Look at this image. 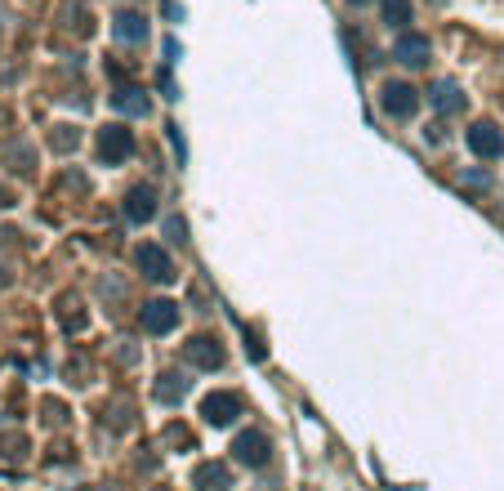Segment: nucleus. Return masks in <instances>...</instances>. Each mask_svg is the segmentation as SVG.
<instances>
[{
	"label": "nucleus",
	"instance_id": "9d476101",
	"mask_svg": "<svg viewBox=\"0 0 504 491\" xmlns=\"http://www.w3.org/2000/svg\"><path fill=\"white\" fill-rule=\"evenodd\" d=\"M232 451H237V460H242V465H254V469H259V465H268V437H263V434H242Z\"/></svg>",
	"mask_w": 504,
	"mask_h": 491
},
{
	"label": "nucleus",
	"instance_id": "0eeeda50",
	"mask_svg": "<svg viewBox=\"0 0 504 491\" xmlns=\"http://www.w3.org/2000/svg\"><path fill=\"white\" fill-rule=\"evenodd\" d=\"M393 58H398V63H406V67H420V63H429V36L402 32V36L393 41Z\"/></svg>",
	"mask_w": 504,
	"mask_h": 491
},
{
	"label": "nucleus",
	"instance_id": "f03ea898",
	"mask_svg": "<svg viewBox=\"0 0 504 491\" xmlns=\"http://www.w3.org/2000/svg\"><path fill=\"white\" fill-rule=\"evenodd\" d=\"M380 108L389 112L393 121H410L415 108H420V94H415L406 81H389V85L380 90Z\"/></svg>",
	"mask_w": 504,
	"mask_h": 491
},
{
	"label": "nucleus",
	"instance_id": "39448f33",
	"mask_svg": "<svg viewBox=\"0 0 504 491\" xmlns=\"http://www.w3.org/2000/svg\"><path fill=\"white\" fill-rule=\"evenodd\" d=\"M174 327H179V304H170V300L143 304V330L148 335H170Z\"/></svg>",
	"mask_w": 504,
	"mask_h": 491
},
{
	"label": "nucleus",
	"instance_id": "7ed1b4c3",
	"mask_svg": "<svg viewBox=\"0 0 504 491\" xmlns=\"http://www.w3.org/2000/svg\"><path fill=\"white\" fill-rule=\"evenodd\" d=\"M464 139H469V152H473L478 162H496L504 152V134H500V125H491V121H478Z\"/></svg>",
	"mask_w": 504,
	"mask_h": 491
},
{
	"label": "nucleus",
	"instance_id": "4468645a",
	"mask_svg": "<svg viewBox=\"0 0 504 491\" xmlns=\"http://www.w3.org/2000/svg\"><path fill=\"white\" fill-rule=\"evenodd\" d=\"M384 23H389L393 32H406V23H410V0H384Z\"/></svg>",
	"mask_w": 504,
	"mask_h": 491
},
{
	"label": "nucleus",
	"instance_id": "9b49d317",
	"mask_svg": "<svg viewBox=\"0 0 504 491\" xmlns=\"http://www.w3.org/2000/svg\"><path fill=\"white\" fill-rule=\"evenodd\" d=\"M156 215V192L152 188H134L130 197H125V219L130 223H148Z\"/></svg>",
	"mask_w": 504,
	"mask_h": 491
},
{
	"label": "nucleus",
	"instance_id": "ddd939ff",
	"mask_svg": "<svg viewBox=\"0 0 504 491\" xmlns=\"http://www.w3.org/2000/svg\"><path fill=\"white\" fill-rule=\"evenodd\" d=\"M193 483H197V491H228V469L223 465H202L193 474Z\"/></svg>",
	"mask_w": 504,
	"mask_h": 491
},
{
	"label": "nucleus",
	"instance_id": "f8f14e48",
	"mask_svg": "<svg viewBox=\"0 0 504 491\" xmlns=\"http://www.w3.org/2000/svg\"><path fill=\"white\" fill-rule=\"evenodd\" d=\"M112 32L121 36V41H130V45H139L143 36H148V23H143V14H116V23H112Z\"/></svg>",
	"mask_w": 504,
	"mask_h": 491
},
{
	"label": "nucleus",
	"instance_id": "1a4fd4ad",
	"mask_svg": "<svg viewBox=\"0 0 504 491\" xmlns=\"http://www.w3.org/2000/svg\"><path fill=\"white\" fill-rule=\"evenodd\" d=\"M429 103H433V112H442V116H455V112H464V94H460L455 81H438V85L429 90Z\"/></svg>",
	"mask_w": 504,
	"mask_h": 491
},
{
	"label": "nucleus",
	"instance_id": "f257e3e1",
	"mask_svg": "<svg viewBox=\"0 0 504 491\" xmlns=\"http://www.w3.org/2000/svg\"><path fill=\"white\" fill-rule=\"evenodd\" d=\"M130 152H134V130H125V125H103L99 130V157L107 165H121L130 162Z\"/></svg>",
	"mask_w": 504,
	"mask_h": 491
},
{
	"label": "nucleus",
	"instance_id": "f3484780",
	"mask_svg": "<svg viewBox=\"0 0 504 491\" xmlns=\"http://www.w3.org/2000/svg\"><path fill=\"white\" fill-rule=\"evenodd\" d=\"M353 5H366V0H353Z\"/></svg>",
	"mask_w": 504,
	"mask_h": 491
},
{
	"label": "nucleus",
	"instance_id": "20e7f679",
	"mask_svg": "<svg viewBox=\"0 0 504 491\" xmlns=\"http://www.w3.org/2000/svg\"><path fill=\"white\" fill-rule=\"evenodd\" d=\"M202 416H205V425L228 429V425L242 416V398H237V393H210L202 402Z\"/></svg>",
	"mask_w": 504,
	"mask_h": 491
},
{
	"label": "nucleus",
	"instance_id": "6e6552de",
	"mask_svg": "<svg viewBox=\"0 0 504 491\" xmlns=\"http://www.w3.org/2000/svg\"><path fill=\"white\" fill-rule=\"evenodd\" d=\"M188 362L202 367V371H219V367H223V349H219L210 335H197V339L188 344Z\"/></svg>",
	"mask_w": 504,
	"mask_h": 491
},
{
	"label": "nucleus",
	"instance_id": "423d86ee",
	"mask_svg": "<svg viewBox=\"0 0 504 491\" xmlns=\"http://www.w3.org/2000/svg\"><path fill=\"white\" fill-rule=\"evenodd\" d=\"M134 260H139V269H143V277H148V281H170V277H174V269H170V255H165L156 241L139 246V255H134Z\"/></svg>",
	"mask_w": 504,
	"mask_h": 491
},
{
	"label": "nucleus",
	"instance_id": "2eb2a0df",
	"mask_svg": "<svg viewBox=\"0 0 504 491\" xmlns=\"http://www.w3.org/2000/svg\"><path fill=\"white\" fill-rule=\"evenodd\" d=\"M183 393H188V380H183V376H174V371H170V376H161V384H156V398H161V402H179Z\"/></svg>",
	"mask_w": 504,
	"mask_h": 491
},
{
	"label": "nucleus",
	"instance_id": "dca6fc26",
	"mask_svg": "<svg viewBox=\"0 0 504 491\" xmlns=\"http://www.w3.org/2000/svg\"><path fill=\"white\" fill-rule=\"evenodd\" d=\"M116 108L130 112V116H143V112H148V99H139V90H116Z\"/></svg>",
	"mask_w": 504,
	"mask_h": 491
}]
</instances>
